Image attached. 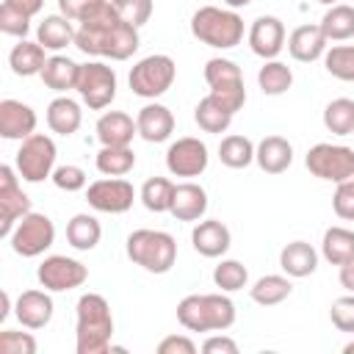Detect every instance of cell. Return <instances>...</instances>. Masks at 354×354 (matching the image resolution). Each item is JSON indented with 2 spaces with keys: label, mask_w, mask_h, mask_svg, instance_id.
Returning a JSON list of instances; mask_svg holds the SVG:
<instances>
[{
  "label": "cell",
  "mask_w": 354,
  "mask_h": 354,
  "mask_svg": "<svg viewBox=\"0 0 354 354\" xmlns=\"http://www.w3.org/2000/svg\"><path fill=\"white\" fill-rule=\"evenodd\" d=\"M141 39H138V28L124 22L116 8L111 6V0L86 22L77 25L75 33V47L86 55H97V58H111V61H127L136 50H138Z\"/></svg>",
  "instance_id": "cell-1"
},
{
  "label": "cell",
  "mask_w": 354,
  "mask_h": 354,
  "mask_svg": "<svg viewBox=\"0 0 354 354\" xmlns=\"http://www.w3.org/2000/svg\"><path fill=\"white\" fill-rule=\"evenodd\" d=\"M75 351L77 354H105L113 337V313L105 296L83 293L75 304Z\"/></svg>",
  "instance_id": "cell-2"
},
{
  "label": "cell",
  "mask_w": 354,
  "mask_h": 354,
  "mask_svg": "<svg viewBox=\"0 0 354 354\" xmlns=\"http://www.w3.org/2000/svg\"><path fill=\"white\" fill-rule=\"evenodd\" d=\"M177 321L188 332H224L235 324V304L224 293H191L177 304Z\"/></svg>",
  "instance_id": "cell-3"
},
{
  "label": "cell",
  "mask_w": 354,
  "mask_h": 354,
  "mask_svg": "<svg viewBox=\"0 0 354 354\" xmlns=\"http://www.w3.org/2000/svg\"><path fill=\"white\" fill-rule=\"evenodd\" d=\"M191 33L213 50H232L243 39V19L235 8L202 6L191 17Z\"/></svg>",
  "instance_id": "cell-4"
},
{
  "label": "cell",
  "mask_w": 354,
  "mask_h": 354,
  "mask_svg": "<svg viewBox=\"0 0 354 354\" xmlns=\"http://www.w3.org/2000/svg\"><path fill=\"white\" fill-rule=\"evenodd\" d=\"M127 257L149 274H169L177 263V241L163 230H136L127 235Z\"/></svg>",
  "instance_id": "cell-5"
},
{
  "label": "cell",
  "mask_w": 354,
  "mask_h": 354,
  "mask_svg": "<svg viewBox=\"0 0 354 354\" xmlns=\"http://www.w3.org/2000/svg\"><path fill=\"white\" fill-rule=\"evenodd\" d=\"M174 77H177L174 58L166 53H152L130 69V91L144 100H158L171 88Z\"/></svg>",
  "instance_id": "cell-6"
},
{
  "label": "cell",
  "mask_w": 354,
  "mask_h": 354,
  "mask_svg": "<svg viewBox=\"0 0 354 354\" xmlns=\"http://www.w3.org/2000/svg\"><path fill=\"white\" fill-rule=\"evenodd\" d=\"M55 141L44 133H33L28 138L19 141L17 149V171L25 183H41L47 177H53L55 171Z\"/></svg>",
  "instance_id": "cell-7"
},
{
  "label": "cell",
  "mask_w": 354,
  "mask_h": 354,
  "mask_svg": "<svg viewBox=\"0 0 354 354\" xmlns=\"http://www.w3.org/2000/svg\"><path fill=\"white\" fill-rule=\"evenodd\" d=\"M304 166L313 177L337 185L354 174V149L343 144H315L307 149Z\"/></svg>",
  "instance_id": "cell-8"
},
{
  "label": "cell",
  "mask_w": 354,
  "mask_h": 354,
  "mask_svg": "<svg viewBox=\"0 0 354 354\" xmlns=\"http://www.w3.org/2000/svg\"><path fill=\"white\" fill-rule=\"evenodd\" d=\"M205 80L210 86V94L221 100L232 113H238L246 102V86L241 66L230 58H210L205 64Z\"/></svg>",
  "instance_id": "cell-9"
},
{
  "label": "cell",
  "mask_w": 354,
  "mask_h": 354,
  "mask_svg": "<svg viewBox=\"0 0 354 354\" xmlns=\"http://www.w3.org/2000/svg\"><path fill=\"white\" fill-rule=\"evenodd\" d=\"M53 241H55L53 218L44 213H33V210L25 213L8 235V243L19 257H39L53 246Z\"/></svg>",
  "instance_id": "cell-10"
},
{
  "label": "cell",
  "mask_w": 354,
  "mask_h": 354,
  "mask_svg": "<svg viewBox=\"0 0 354 354\" xmlns=\"http://www.w3.org/2000/svg\"><path fill=\"white\" fill-rule=\"evenodd\" d=\"M80 100L91 108V111H102L113 102L116 97V72L113 66L102 64V61H88L80 64V77H77V88Z\"/></svg>",
  "instance_id": "cell-11"
},
{
  "label": "cell",
  "mask_w": 354,
  "mask_h": 354,
  "mask_svg": "<svg viewBox=\"0 0 354 354\" xmlns=\"http://www.w3.org/2000/svg\"><path fill=\"white\" fill-rule=\"evenodd\" d=\"M36 279L41 282L44 290L50 293H64V290H75L88 279V268L66 254H50L39 263L36 268Z\"/></svg>",
  "instance_id": "cell-12"
},
{
  "label": "cell",
  "mask_w": 354,
  "mask_h": 354,
  "mask_svg": "<svg viewBox=\"0 0 354 354\" xmlns=\"http://www.w3.org/2000/svg\"><path fill=\"white\" fill-rule=\"evenodd\" d=\"M14 166H0V235L8 238L17 221L30 213V196L19 185Z\"/></svg>",
  "instance_id": "cell-13"
},
{
  "label": "cell",
  "mask_w": 354,
  "mask_h": 354,
  "mask_svg": "<svg viewBox=\"0 0 354 354\" xmlns=\"http://www.w3.org/2000/svg\"><path fill=\"white\" fill-rule=\"evenodd\" d=\"M136 188L122 177H102L86 188V202L100 213H127L133 207Z\"/></svg>",
  "instance_id": "cell-14"
},
{
  "label": "cell",
  "mask_w": 354,
  "mask_h": 354,
  "mask_svg": "<svg viewBox=\"0 0 354 354\" xmlns=\"http://www.w3.org/2000/svg\"><path fill=\"white\" fill-rule=\"evenodd\" d=\"M207 147L205 141L194 138V136H183L177 141L169 144L166 149V169L174 177H199L207 169Z\"/></svg>",
  "instance_id": "cell-15"
},
{
  "label": "cell",
  "mask_w": 354,
  "mask_h": 354,
  "mask_svg": "<svg viewBox=\"0 0 354 354\" xmlns=\"http://www.w3.org/2000/svg\"><path fill=\"white\" fill-rule=\"evenodd\" d=\"M249 47L263 61L277 58L282 53V47H285V25H282V19L271 17V14L257 17L252 22V28H249Z\"/></svg>",
  "instance_id": "cell-16"
},
{
  "label": "cell",
  "mask_w": 354,
  "mask_h": 354,
  "mask_svg": "<svg viewBox=\"0 0 354 354\" xmlns=\"http://www.w3.org/2000/svg\"><path fill=\"white\" fill-rule=\"evenodd\" d=\"M36 133V111L22 100H3L0 102V136L8 141H22Z\"/></svg>",
  "instance_id": "cell-17"
},
{
  "label": "cell",
  "mask_w": 354,
  "mask_h": 354,
  "mask_svg": "<svg viewBox=\"0 0 354 354\" xmlns=\"http://www.w3.org/2000/svg\"><path fill=\"white\" fill-rule=\"evenodd\" d=\"M14 315L25 329H44L53 321V299L50 290H22Z\"/></svg>",
  "instance_id": "cell-18"
},
{
  "label": "cell",
  "mask_w": 354,
  "mask_h": 354,
  "mask_svg": "<svg viewBox=\"0 0 354 354\" xmlns=\"http://www.w3.org/2000/svg\"><path fill=\"white\" fill-rule=\"evenodd\" d=\"M326 44H329V39L324 36L321 25H299L288 36V53L293 61H301V64H313V61L324 58Z\"/></svg>",
  "instance_id": "cell-19"
},
{
  "label": "cell",
  "mask_w": 354,
  "mask_h": 354,
  "mask_svg": "<svg viewBox=\"0 0 354 354\" xmlns=\"http://www.w3.org/2000/svg\"><path fill=\"white\" fill-rule=\"evenodd\" d=\"M191 243L202 257H221L230 249L232 235H230L227 224H221L218 218H202L191 230Z\"/></svg>",
  "instance_id": "cell-20"
},
{
  "label": "cell",
  "mask_w": 354,
  "mask_h": 354,
  "mask_svg": "<svg viewBox=\"0 0 354 354\" xmlns=\"http://www.w3.org/2000/svg\"><path fill=\"white\" fill-rule=\"evenodd\" d=\"M136 127H138V136L149 144H160L166 141L171 133H174V116L166 105L160 102H147L138 116H136Z\"/></svg>",
  "instance_id": "cell-21"
},
{
  "label": "cell",
  "mask_w": 354,
  "mask_h": 354,
  "mask_svg": "<svg viewBox=\"0 0 354 354\" xmlns=\"http://www.w3.org/2000/svg\"><path fill=\"white\" fill-rule=\"evenodd\" d=\"M169 213L177 221H202V216L207 213V191L191 180L174 185V199Z\"/></svg>",
  "instance_id": "cell-22"
},
{
  "label": "cell",
  "mask_w": 354,
  "mask_h": 354,
  "mask_svg": "<svg viewBox=\"0 0 354 354\" xmlns=\"http://www.w3.org/2000/svg\"><path fill=\"white\" fill-rule=\"evenodd\" d=\"M133 136H138V127L124 111H105L97 119V138L102 147H130Z\"/></svg>",
  "instance_id": "cell-23"
},
{
  "label": "cell",
  "mask_w": 354,
  "mask_h": 354,
  "mask_svg": "<svg viewBox=\"0 0 354 354\" xmlns=\"http://www.w3.org/2000/svg\"><path fill=\"white\" fill-rule=\"evenodd\" d=\"M254 160L266 174H282L293 163V147L282 136H266L254 147Z\"/></svg>",
  "instance_id": "cell-24"
},
{
  "label": "cell",
  "mask_w": 354,
  "mask_h": 354,
  "mask_svg": "<svg viewBox=\"0 0 354 354\" xmlns=\"http://www.w3.org/2000/svg\"><path fill=\"white\" fill-rule=\"evenodd\" d=\"M279 268L293 279L310 277L318 268V252L307 241H290L279 252Z\"/></svg>",
  "instance_id": "cell-25"
},
{
  "label": "cell",
  "mask_w": 354,
  "mask_h": 354,
  "mask_svg": "<svg viewBox=\"0 0 354 354\" xmlns=\"http://www.w3.org/2000/svg\"><path fill=\"white\" fill-rule=\"evenodd\" d=\"M75 33H77V30L72 28V19H69V17H64V14H50V17H44V19L39 22V28H36V41H39L44 50L58 53V50L75 44Z\"/></svg>",
  "instance_id": "cell-26"
},
{
  "label": "cell",
  "mask_w": 354,
  "mask_h": 354,
  "mask_svg": "<svg viewBox=\"0 0 354 354\" xmlns=\"http://www.w3.org/2000/svg\"><path fill=\"white\" fill-rule=\"evenodd\" d=\"M41 83L58 94H66L69 88H77V77H80V64H75L66 55H50L44 69H41Z\"/></svg>",
  "instance_id": "cell-27"
},
{
  "label": "cell",
  "mask_w": 354,
  "mask_h": 354,
  "mask_svg": "<svg viewBox=\"0 0 354 354\" xmlns=\"http://www.w3.org/2000/svg\"><path fill=\"white\" fill-rule=\"evenodd\" d=\"M47 64V55H44V47L39 41H30V39H19V44L11 47L8 53V66L14 75L19 77H33V75H41Z\"/></svg>",
  "instance_id": "cell-28"
},
{
  "label": "cell",
  "mask_w": 354,
  "mask_h": 354,
  "mask_svg": "<svg viewBox=\"0 0 354 354\" xmlns=\"http://www.w3.org/2000/svg\"><path fill=\"white\" fill-rule=\"evenodd\" d=\"M80 122H83V111H80V105H77L72 97L61 94V97H55V100L47 105V127H50L53 133H58V136H72V133L80 127Z\"/></svg>",
  "instance_id": "cell-29"
},
{
  "label": "cell",
  "mask_w": 354,
  "mask_h": 354,
  "mask_svg": "<svg viewBox=\"0 0 354 354\" xmlns=\"http://www.w3.org/2000/svg\"><path fill=\"white\" fill-rule=\"evenodd\" d=\"M232 111L221 102V100H216L213 94H207V97H202L199 102H196V108H194V122L205 130V133H224L230 124H232Z\"/></svg>",
  "instance_id": "cell-30"
},
{
  "label": "cell",
  "mask_w": 354,
  "mask_h": 354,
  "mask_svg": "<svg viewBox=\"0 0 354 354\" xmlns=\"http://www.w3.org/2000/svg\"><path fill=\"white\" fill-rule=\"evenodd\" d=\"M100 238H102V227H100V221L91 213H75L69 218V224H66V241H69L72 249L88 252V249H94L100 243Z\"/></svg>",
  "instance_id": "cell-31"
},
{
  "label": "cell",
  "mask_w": 354,
  "mask_h": 354,
  "mask_svg": "<svg viewBox=\"0 0 354 354\" xmlns=\"http://www.w3.org/2000/svg\"><path fill=\"white\" fill-rule=\"evenodd\" d=\"M321 30L329 41H346L354 39V6L348 3H335L326 8V14L321 17Z\"/></svg>",
  "instance_id": "cell-32"
},
{
  "label": "cell",
  "mask_w": 354,
  "mask_h": 354,
  "mask_svg": "<svg viewBox=\"0 0 354 354\" xmlns=\"http://www.w3.org/2000/svg\"><path fill=\"white\" fill-rule=\"evenodd\" d=\"M321 254L332 266H343L354 257V230L348 227H329L321 241Z\"/></svg>",
  "instance_id": "cell-33"
},
{
  "label": "cell",
  "mask_w": 354,
  "mask_h": 354,
  "mask_svg": "<svg viewBox=\"0 0 354 354\" xmlns=\"http://www.w3.org/2000/svg\"><path fill=\"white\" fill-rule=\"evenodd\" d=\"M293 285H290V277H282V274H266L260 277L252 288H249V296L254 304L260 307H274L279 301H285L290 296Z\"/></svg>",
  "instance_id": "cell-34"
},
{
  "label": "cell",
  "mask_w": 354,
  "mask_h": 354,
  "mask_svg": "<svg viewBox=\"0 0 354 354\" xmlns=\"http://www.w3.org/2000/svg\"><path fill=\"white\" fill-rule=\"evenodd\" d=\"M94 163L97 171L105 177H124L136 166V152L130 147H100Z\"/></svg>",
  "instance_id": "cell-35"
},
{
  "label": "cell",
  "mask_w": 354,
  "mask_h": 354,
  "mask_svg": "<svg viewBox=\"0 0 354 354\" xmlns=\"http://www.w3.org/2000/svg\"><path fill=\"white\" fill-rule=\"evenodd\" d=\"M257 83H260V91H263V94H268V97H279V94H285V91L293 86V72H290L288 64L271 58V61H266V64L260 66V72H257Z\"/></svg>",
  "instance_id": "cell-36"
},
{
  "label": "cell",
  "mask_w": 354,
  "mask_h": 354,
  "mask_svg": "<svg viewBox=\"0 0 354 354\" xmlns=\"http://www.w3.org/2000/svg\"><path fill=\"white\" fill-rule=\"evenodd\" d=\"M218 160L224 166H230V169H246L254 160V144H252V138L238 136V133L224 136L221 144H218Z\"/></svg>",
  "instance_id": "cell-37"
},
{
  "label": "cell",
  "mask_w": 354,
  "mask_h": 354,
  "mask_svg": "<svg viewBox=\"0 0 354 354\" xmlns=\"http://www.w3.org/2000/svg\"><path fill=\"white\" fill-rule=\"evenodd\" d=\"M174 199V183L169 177H149L141 185V205L149 213H169Z\"/></svg>",
  "instance_id": "cell-38"
},
{
  "label": "cell",
  "mask_w": 354,
  "mask_h": 354,
  "mask_svg": "<svg viewBox=\"0 0 354 354\" xmlns=\"http://www.w3.org/2000/svg\"><path fill=\"white\" fill-rule=\"evenodd\" d=\"M324 127L335 136H354V100L337 97L324 108Z\"/></svg>",
  "instance_id": "cell-39"
},
{
  "label": "cell",
  "mask_w": 354,
  "mask_h": 354,
  "mask_svg": "<svg viewBox=\"0 0 354 354\" xmlns=\"http://www.w3.org/2000/svg\"><path fill=\"white\" fill-rule=\"evenodd\" d=\"M324 66L332 77L354 83V44H335L324 53Z\"/></svg>",
  "instance_id": "cell-40"
},
{
  "label": "cell",
  "mask_w": 354,
  "mask_h": 354,
  "mask_svg": "<svg viewBox=\"0 0 354 354\" xmlns=\"http://www.w3.org/2000/svg\"><path fill=\"white\" fill-rule=\"evenodd\" d=\"M213 282L216 288H221L224 293H235L241 288H246L249 282V271L241 260H221L216 268H213Z\"/></svg>",
  "instance_id": "cell-41"
},
{
  "label": "cell",
  "mask_w": 354,
  "mask_h": 354,
  "mask_svg": "<svg viewBox=\"0 0 354 354\" xmlns=\"http://www.w3.org/2000/svg\"><path fill=\"white\" fill-rule=\"evenodd\" d=\"M0 30L8 33V36L25 39L28 30H30V14H25L22 8L3 0V6H0Z\"/></svg>",
  "instance_id": "cell-42"
},
{
  "label": "cell",
  "mask_w": 354,
  "mask_h": 354,
  "mask_svg": "<svg viewBox=\"0 0 354 354\" xmlns=\"http://www.w3.org/2000/svg\"><path fill=\"white\" fill-rule=\"evenodd\" d=\"M111 6L116 8V14L124 22H130L136 28L147 25L152 17V0H111Z\"/></svg>",
  "instance_id": "cell-43"
},
{
  "label": "cell",
  "mask_w": 354,
  "mask_h": 354,
  "mask_svg": "<svg viewBox=\"0 0 354 354\" xmlns=\"http://www.w3.org/2000/svg\"><path fill=\"white\" fill-rule=\"evenodd\" d=\"M39 343L30 332H17V329H3L0 332V354H36Z\"/></svg>",
  "instance_id": "cell-44"
},
{
  "label": "cell",
  "mask_w": 354,
  "mask_h": 354,
  "mask_svg": "<svg viewBox=\"0 0 354 354\" xmlns=\"http://www.w3.org/2000/svg\"><path fill=\"white\" fill-rule=\"evenodd\" d=\"M50 180L55 183V188H61L66 194H75V191H83L86 188V171L80 166H75V163L55 166V171H53Z\"/></svg>",
  "instance_id": "cell-45"
},
{
  "label": "cell",
  "mask_w": 354,
  "mask_h": 354,
  "mask_svg": "<svg viewBox=\"0 0 354 354\" xmlns=\"http://www.w3.org/2000/svg\"><path fill=\"white\" fill-rule=\"evenodd\" d=\"M108 0H58V11L69 17L72 22H86L91 19Z\"/></svg>",
  "instance_id": "cell-46"
},
{
  "label": "cell",
  "mask_w": 354,
  "mask_h": 354,
  "mask_svg": "<svg viewBox=\"0 0 354 354\" xmlns=\"http://www.w3.org/2000/svg\"><path fill=\"white\" fill-rule=\"evenodd\" d=\"M329 318H332V326L335 329L354 332V293L335 299L332 307H329Z\"/></svg>",
  "instance_id": "cell-47"
},
{
  "label": "cell",
  "mask_w": 354,
  "mask_h": 354,
  "mask_svg": "<svg viewBox=\"0 0 354 354\" xmlns=\"http://www.w3.org/2000/svg\"><path fill=\"white\" fill-rule=\"evenodd\" d=\"M332 207L343 221H354V174L343 183H337L332 194Z\"/></svg>",
  "instance_id": "cell-48"
},
{
  "label": "cell",
  "mask_w": 354,
  "mask_h": 354,
  "mask_svg": "<svg viewBox=\"0 0 354 354\" xmlns=\"http://www.w3.org/2000/svg\"><path fill=\"white\" fill-rule=\"evenodd\" d=\"M158 354H196V343L185 335H169L158 343Z\"/></svg>",
  "instance_id": "cell-49"
},
{
  "label": "cell",
  "mask_w": 354,
  "mask_h": 354,
  "mask_svg": "<svg viewBox=\"0 0 354 354\" xmlns=\"http://www.w3.org/2000/svg\"><path fill=\"white\" fill-rule=\"evenodd\" d=\"M202 351L205 354H238V343L227 335H213L202 343Z\"/></svg>",
  "instance_id": "cell-50"
},
{
  "label": "cell",
  "mask_w": 354,
  "mask_h": 354,
  "mask_svg": "<svg viewBox=\"0 0 354 354\" xmlns=\"http://www.w3.org/2000/svg\"><path fill=\"white\" fill-rule=\"evenodd\" d=\"M337 279H340V285H343L348 293H354V257H351L348 263H343V266H340Z\"/></svg>",
  "instance_id": "cell-51"
},
{
  "label": "cell",
  "mask_w": 354,
  "mask_h": 354,
  "mask_svg": "<svg viewBox=\"0 0 354 354\" xmlns=\"http://www.w3.org/2000/svg\"><path fill=\"white\" fill-rule=\"evenodd\" d=\"M6 3H11V6L22 8V11H25V14H30V17H36V14L44 8V0H6Z\"/></svg>",
  "instance_id": "cell-52"
},
{
  "label": "cell",
  "mask_w": 354,
  "mask_h": 354,
  "mask_svg": "<svg viewBox=\"0 0 354 354\" xmlns=\"http://www.w3.org/2000/svg\"><path fill=\"white\" fill-rule=\"evenodd\" d=\"M0 301H3V307H0V321H6L8 313H11V296H8V290L0 293Z\"/></svg>",
  "instance_id": "cell-53"
},
{
  "label": "cell",
  "mask_w": 354,
  "mask_h": 354,
  "mask_svg": "<svg viewBox=\"0 0 354 354\" xmlns=\"http://www.w3.org/2000/svg\"><path fill=\"white\" fill-rule=\"evenodd\" d=\"M224 3H227V8H235L238 11V8H246L252 0H224Z\"/></svg>",
  "instance_id": "cell-54"
},
{
  "label": "cell",
  "mask_w": 354,
  "mask_h": 354,
  "mask_svg": "<svg viewBox=\"0 0 354 354\" xmlns=\"http://www.w3.org/2000/svg\"><path fill=\"white\" fill-rule=\"evenodd\" d=\"M343 351H346V354H354V340H348V343L343 346Z\"/></svg>",
  "instance_id": "cell-55"
},
{
  "label": "cell",
  "mask_w": 354,
  "mask_h": 354,
  "mask_svg": "<svg viewBox=\"0 0 354 354\" xmlns=\"http://www.w3.org/2000/svg\"><path fill=\"white\" fill-rule=\"evenodd\" d=\"M318 3H324V6H335V3H340V0H318Z\"/></svg>",
  "instance_id": "cell-56"
}]
</instances>
